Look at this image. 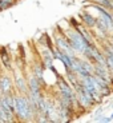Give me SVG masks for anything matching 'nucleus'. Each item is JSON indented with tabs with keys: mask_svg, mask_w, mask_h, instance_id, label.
<instances>
[{
	"mask_svg": "<svg viewBox=\"0 0 113 123\" xmlns=\"http://www.w3.org/2000/svg\"><path fill=\"white\" fill-rule=\"evenodd\" d=\"M15 100V117L17 122H36V111L32 108L27 95L13 92Z\"/></svg>",
	"mask_w": 113,
	"mask_h": 123,
	"instance_id": "nucleus-1",
	"label": "nucleus"
},
{
	"mask_svg": "<svg viewBox=\"0 0 113 123\" xmlns=\"http://www.w3.org/2000/svg\"><path fill=\"white\" fill-rule=\"evenodd\" d=\"M57 27H59V25H57ZM59 28H60V27H59ZM60 30H61V28H60ZM61 31H63V34L67 36L68 42L70 43L72 48L75 49V52H76L77 55H83L84 49L86 48L88 43H86L85 39L81 36V34H80L75 27H72L69 23H68V27L65 28V30H61Z\"/></svg>",
	"mask_w": 113,
	"mask_h": 123,
	"instance_id": "nucleus-2",
	"label": "nucleus"
},
{
	"mask_svg": "<svg viewBox=\"0 0 113 123\" xmlns=\"http://www.w3.org/2000/svg\"><path fill=\"white\" fill-rule=\"evenodd\" d=\"M72 71L80 79H84L89 75H93V63L91 60H88L86 58H84V56L79 55L76 59H73Z\"/></svg>",
	"mask_w": 113,
	"mask_h": 123,
	"instance_id": "nucleus-3",
	"label": "nucleus"
},
{
	"mask_svg": "<svg viewBox=\"0 0 113 123\" xmlns=\"http://www.w3.org/2000/svg\"><path fill=\"white\" fill-rule=\"evenodd\" d=\"M12 79H13V88L16 92L27 95L28 94V80H27V71L22 70L19 67H13L12 71Z\"/></svg>",
	"mask_w": 113,
	"mask_h": 123,
	"instance_id": "nucleus-4",
	"label": "nucleus"
},
{
	"mask_svg": "<svg viewBox=\"0 0 113 123\" xmlns=\"http://www.w3.org/2000/svg\"><path fill=\"white\" fill-rule=\"evenodd\" d=\"M53 44H55V47H57L60 51H63V52H65L67 55H69L72 59H76L77 56H79L75 52V49L72 48L70 43L68 42L67 36L63 34V31L59 27L56 28V31L53 32Z\"/></svg>",
	"mask_w": 113,
	"mask_h": 123,
	"instance_id": "nucleus-5",
	"label": "nucleus"
},
{
	"mask_svg": "<svg viewBox=\"0 0 113 123\" xmlns=\"http://www.w3.org/2000/svg\"><path fill=\"white\" fill-rule=\"evenodd\" d=\"M75 91H76L77 106H79V108H81L83 111H88V110H91V108H93L95 106H97V103H96V100L93 99V96L84 88L83 83H81V86H80L79 88L75 90Z\"/></svg>",
	"mask_w": 113,
	"mask_h": 123,
	"instance_id": "nucleus-6",
	"label": "nucleus"
},
{
	"mask_svg": "<svg viewBox=\"0 0 113 123\" xmlns=\"http://www.w3.org/2000/svg\"><path fill=\"white\" fill-rule=\"evenodd\" d=\"M0 90L3 94H9V92H13V79H12V74L11 71H5L4 70L1 74H0Z\"/></svg>",
	"mask_w": 113,
	"mask_h": 123,
	"instance_id": "nucleus-7",
	"label": "nucleus"
},
{
	"mask_svg": "<svg viewBox=\"0 0 113 123\" xmlns=\"http://www.w3.org/2000/svg\"><path fill=\"white\" fill-rule=\"evenodd\" d=\"M0 63L3 66V70L5 71H12V68L15 67L12 59V54L9 51V47L7 46H1L0 47Z\"/></svg>",
	"mask_w": 113,
	"mask_h": 123,
	"instance_id": "nucleus-8",
	"label": "nucleus"
},
{
	"mask_svg": "<svg viewBox=\"0 0 113 123\" xmlns=\"http://www.w3.org/2000/svg\"><path fill=\"white\" fill-rule=\"evenodd\" d=\"M28 71H29L32 75H35V76L45 86V67L43 66V63H41V60H40L39 58L35 59V60L32 62V64H29Z\"/></svg>",
	"mask_w": 113,
	"mask_h": 123,
	"instance_id": "nucleus-9",
	"label": "nucleus"
},
{
	"mask_svg": "<svg viewBox=\"0 0 113 123\" xmlns=\"http://www.w3.org/2000/svg\"><path fill=\"white\" fill-rule=\"evenodd\" d=\"M56 106H57V114H59V122H63V123H68V122H72L75 117V110H72L70 107H67L64 105H60L56 102Z\"/></svg>",
	"mask_w": 113,
	"mask_h": 123,
	"instance_id": "nucleus-10",
	"label": "nucleus"
},
{
	"mask_svg": "<svg viewBox=\"0 0 113 123\" xmlns=\"http://www.w3.org/2000/svg\"><path fill=\"white\" fill-rule=\"evenodd\" d=\"M15 92V91H13ZM13 92L3 94L1 96V108L4 112H12L15 114V100H13Z\"/></svg>",
	"mask_w": 113,
	"mask_h": 123,
	"instance_id": "nucleus-11",
	"label": "nucleus"
},
{
	"mask_svg": "<svg viewBox=\"0 0 113 123\" xmlns=\"http://www.w3.org/2000/svg\"><path fill=\"white\" fill-rule=\"evenodd\" d=\"M80 22H81V24L85 25L86 28H95L96 25V15H93V13H91L88 11V9H83L81 12H80Z\"/></svg>",
	"mask_w": 113,
	"mask_h": 123,
	"instance_id": "nucleus-12",
	"label": "nucleus"
},
{
	"mask_svg": "<svg viewBox=\"0 0 113 123\" xmlns=\"http://www.w3.org/2000/svg\"><path fill=\"white\" fill-rule=\"evenodd\" d=\"M37 44H43V46H47L49 48H52L55 44H53V37L51 36L47 32H43V34H40V39L36 42Z\"/></svg>",
	"mask_w": 113,
	"mask_h": 123,
	"instance_id": "nucleus-13",
	"label": "nucleus"
},
{
	"mask_svg": "<svg viewBox=\"0 0 113 123\" xmlns=\"http://www.w3.org/2000/svg\"><path fill=\"white\" fill-rule=\"evenodd\" d=\"M89 3H95L98 6H102L113 12V0H89Z\"/></svg>",
	"mask_w": 113,
	"mask_h": 123,
	"instance_id": "nucleus-14",
	"label": "nucleus"
},
{
	"mask_svg": "<svg viewBox=\"0 0 113 123\" xmlns=\"http://www.w3.org/2000/svg\"><path fill=\"white\" fill-rule=\"evenodd\" d=\"M17 3L16 0H0V7L5 11V9L11 8V7H13L15 4Z\"/></svg>",
	"mask_w": 113,
	"mask_h": 123,
	"instance_id": "nucleus-15",
	"label": "nucleus"
},
{
	"mask_svg": "<svg viewBox=\"0 0 113 123\" xmlns=\"http://www.w3.org/2000/svg\"><path fill=\"white\" fill-rule=\"evenodd\" d=\"M93 122H100V123H109L112 122V118L110 117H107V115L101 114L98 115V117H95V119H93Z\"/></svg>",
	"mask_w": 113,
	"mask_h": 123,
	"instance_id": "nucleus-16",
	"label": "nucleus"
},
{
	"mask_svg": "<svg viewBox=\"0 0 113 123\" xmlns=\"http://www.w3.org/2000/svg\"><path fill=\"white\" fill-rule=\"evenodd\" d=\"M101 114H104V107H101V106H98V107L95 110L93 115H95V117H98V115H101Z\"/></svg>",
	"mask_w": 113,
	"mask_h": 123,
	"instance_id": "nucleus-17",
	"label": "nucleus"
},
{
	"mask_svg": "<svg viewBox=\"0 0 113 123\" xmlns=\"http://www.w3.org/2000/svg\"><path fill=\"white\" fill-rule=\"evenodd\" d=\"M109 43H110V46L113 47V34H112V35H110V36H109Z\"/></svg>",
	"mask_w": 113,
	"mask_h": 123,
	"instance_id": "nucleus-18",
	"label": "nucleus"
},
{
	"mask_svg": "<svg viewBox=\"0 0 113 123\" xmlns=\"http://www.w3.org/2000/svg\"><path fill=\"white\" fill-rule=\"evenodd\" d=\"M110 118H112V120H113V112H112V114H110Z\"/></svg>",
	"mask_w": 113,
	"mask_h": 123,
	"instance_id": "nucleus-19",
	"label": "nucleus"
},
{
	"mask_svg": "<svg viewBox=\"0 0 113 123\" xmlns=\"http://www.w3.org/2000/svg\"><path fill=\"white\" fill-rule=\"evenodd\" d=\"M110 108H112V110H113V103H112V105H110Z\"/></svg>",
	"mask_w": 113,
	"mask_h": 123,
	"instance_id": "nucleus-20",
	"label": "nucleus"
}]
</instances>
